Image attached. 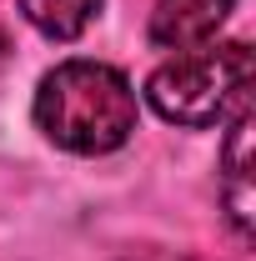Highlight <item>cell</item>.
I'll use <instances>...</instances> for the list:
<instances>
[{"label":"cell","instance_id":"5","mask_svg":"<svg viewBox=\"0 0 256 261\" xmlns=\"http://www.w3.org/2000/svg\"><path fill=\"white\" fill-rule=\"evenodd\" d=\"M100 0H20V15L50 40H75L96 20Z\"/></svg>","mask_w":256,"mask_h":261},{"label":"cell","instance_id":"6","mask_svg":"<svg viewBox=\"0 0 256 261\" xmlns=\"http://www.w3.org/2000/svg\"><path fill=\"white\" fill-rule=\"evenodd\" d=\"M131 261H196V256H176V251H151V256H131Z\"/></svg>","mask_w":256,"mask_h":261},{"label":"cell","instance_id":"1","mask_svg":"<svg viewBox=\"0 0 256 261\" xmlns=\"http://www.w3.org/2000/svg\"><path fill=\"white\" fill-rule=\"evenodd\" d=\"M35 126L61 151L106 156L126 146L136 130V91L116 65L65 61L35 91Z\"/></svg>","mask_w":256,"mask_h":261},{"label":"cell","instance_id":"3","mask_svg":"<svg viewBox=\"0 0 256 261\" xmlns=\"http://www.w3.org/2000/svg\"><path fill=\"white\" fill-rule=\"evenodd\" d=\"M251 136H256V116H251V106H241L236 121H231V136H226V151H221V201H226V216H231L241 241H251V216H256Z\"/></svg>","mask_w":256,"mask_h":261},{"label":"cell","instance_id":"4","mask_svg":"<svg viewBox=\"0 0 256 261\" xmlns=\"http://www.w3.org/2000/svg\"><path fill=\"white\" fill-rule=\"evenodd\" d=\"M236 0H156L151 10V45L161 50H191L206 45L221 31V20L231 15Z\"/></svg>","mask_w":256,"mask_h":261},{"label":"cell","instance_id":"7","mask_svg":"<svg viewBox=\"0 0 256 261\" xmlns=\"http://www.w3.org/2000/svg\"><path fill=\"white\" fill-rule=\"evenodd\" d=\"M5 56H10V40H5V31H0V61H5Z\"/></svg>","mask_w":256,"mask_h":261},{"label":"cell","instance_id":"2","mask_svg":"<svg viewBox=\"0 0 256 261\" xmlns=\"http://www.w3.org/2000/svg\"><path fill=\"white\" fill-rule=\"evenodd\" d=\"M251 86V50L241 40L226 45H191L176 50L166 65L151 70L146 81V100L156 106V116L176 121V126H216Z\"/></svg>","mask_w":256,"mask_h":261}]
</instances>
